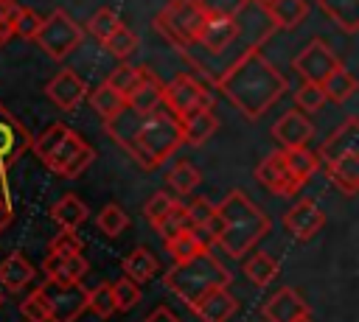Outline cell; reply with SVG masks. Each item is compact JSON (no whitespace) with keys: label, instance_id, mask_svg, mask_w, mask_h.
Wrapping results in <instances>:
<instances>
[{"label":"cell","instance_id":"6da1fadb","mask_svg":"<svg viewBox=\"0 0 359 322\" xmlns=\"http://www.w3.org/2000/svg\"><path fill=\"white\" fill-rule=\"evenodd\" d=\"M216 87L244 118L255 120L286 92V78L258 48H247L216 78Z\"/></svg>","mask_w":359,"mask_h":322},{"label":"cell","instance_id":"7a4b0ae2","mask_svg":"<svg viewBox=\"0 0 359 322\" xmlns=\"http://www.w3.org/2000/svg\"><path fill=\"white\" fill-rule=\"evenodd\" d=\"M269 230V216L238 188L216 204V244L230 258H244Z\"/></svg>","mask_w":359,"mask_h":322},{"label":"cell","instance_id":"3957f363","mask_svg":"<svg viewBox=\"0 0 359 322\" xmlns=\"http://www.w3.org/2000/svg\"><path fill=\"white\" fill-rule=\"evenodd\" d=\"M31 151L36 154V160L53 171L62 179H79L95 160L93 146H87L67 123L56 120L50 123L39 137L31 140Z\"/></svg>","mask_w":359,"mask_h":322},{"label":"cell","instance_id":"277c9868","mask_svg":"<svg viewBox=\"0 0 359 322\" xmlns=\"http://www.w3.org/2000/svg\"><path fill=\"white\" fill-rule=\"evenodd\" d=\"M163 283L174 297H180L188 308H194L208 291L227 288L230 286V272L210 252H196L185 260H174V266L165 272Z\"/></svg>","mask_w":359,"mask_h":322},{"label":"cell","instance_id":"5b68a950","mask_svg":"<svg viewBox=\"0 0 359 322\" xmlns=\"http://www.w3.org/2000/svg\"><path fill=\"white\" fill-rule=\"evenodd\" d=\"M182 146V132H180V120L174 115H168L163 106L146 118H140L132 140L126 143L129 157L143 168V171H154L160 168L177 148Z\"/></svg>","mask_w":359,"mask_h":322},{"label":"cell","instance_id":"8992f818","mask_svg":"<svg viewBox=\"0 0 359 322\" xmlns=\"http://www.w3.org/2000/svg\"><path fill=\"white\" fill-rule=\"evenodd\" d=\"M202 22H205V11L196 3H191V0H171V3H165L157 11V17H154L151 25L177 50L188 53L196 45V36H199Z\"/></svg>","mask_w":359,"mask_h":322},{"label":"cell","instance_id":"52a82bcc","mask_svg":"<svg viewBox=\"0 0 359 322\" xmlns=\"http://www.w3.org/2000/svg\"><path fill=\"white\" fill-rule=\"evenodd\" d=\"M81 39H84L81 25L65 8H53L50 14L42 17V22H39V28H36L31 42H36L39 50L45 56H50L53 62H62L79 48Z\"/></svg>","mask_w":359,"mask_h":322},{"label":"cell","instance_id":"ba28073f","mask_svg":"<svg viewBox=\"0 0 359 322\" xmlns=\"http://www.w3.org/2000/svg\"><path fill=\"white\" fill-rule=\"evenodd\" d=\"M163 109L177 120H185L196 112L213 109V95L202 81L188 73H180L168 84H163Z\"/></svg>","mask_w":359,"mask_h":322},{"label":"cell","instance_id":"9c48e42d","mask_svg":"<svg viewBox=\"0 0 359 322\" xmlns=\"http://www.w3.org/2000/svg\"><path fill=\"white\" fill-rule=\"evenodd\" d=\"M48 308V322H76L87 311V288L81 283H53L45 280L36 286Z\"/></svg>","mask_w":359,"mask_h":322},{"label":"cell","instance_id":"30bf717a","mask_svg":"<svg viewBox=\"0 0 359 322\" xmlns=\"http://www.w3.org/2000/svg\"><path fill=\"white\" fill-rule=\"evenodd\" d=\"M292 67H294V73H297L303 81L323 84L337 67H342V62H339V56L328 48V42L311 39V42L292 59Z\"/></svg>","mask_w":359,"mask_h":322},{"label":"cell","instance_id":"8fae6325","mask_svg":"<svg viewBox=\"0 0 359 322\" xmlns=\"http://www.w3.org/2000/svg\"><path fill=\"white\" fill-rule=\"evenodd\" d=\"M31 132L6 106H0V179H6L17 160L31 148Z\"/></svg>","mask_w":359,"mask_h":322},{"label":"cell","instance_id":"7c38bea8","mask_svg":"<svg viewBox=\"0 0 359 322\" xmlns=\"http://www.w3.org/2000/svg\"><path fill=\"white\" fill-rule=\"evenodd\" d=\"M255 179H258L269 193H275V196H292V193H297V190L303 188V185L294 179V174L289 171V165H286V160H283L280 151H272V154H266V157L258 162Z\"/></svg>","mask_w":359,"mask_h":322},{"label":"cell","instance_id":"4fadbf2b","mask_svg":"<svg viewBox=\"0 0 359 322\" xmlns=\"http://www.w3.org/2000/svg\"><path fill=\"white\" fill-rule=\"evenodd\" d=\"M45 95L50 98V104L62 112H70L81 104V98L87 95V84L84 78L70 70V67H62L56 76H50V81L45 84Z\"/></svg>","mask_w":359,"mask_h":322},{"label":"cell","instance_id":"5bb4252c","mask_svg":"<svg viewBox=\"0 0 359 322\" xmlns=\"http://www.w3.org/2000/svg\"><path fill=\"white\" fill-rule=\"evenodd\" d=\"M325 224V213L311 202V199H300L294 202L286 213H283V227L289 230L292 238L297 241H309L314 238Z\"/></svg>","mask_w":359,"mask_h":322},{"label":"cell","instance_id":"9a60e30c","mask_svg":"<svg viewBox=\"0 0 359 322\" xmlns=\"http://www.w3.org/2000/svg\"><path fill=\"white\" fill-rule=\"evenodd\" d=\"M311 134H314L311 118L303 115L300 109L283 112V115L275 120V126H272V137H275L283 148H300V146H306V143L311 140Z\"/></svg>","mask_w":359,"mask_h":322},{"label":"cell","instance_id":"2e32d148","mask_svg":"<svg viewBox=\"0 0 359 322\" xmlns=\"http://www.w3.org/2000/svg\"><path fill=\"white\" fill-rule=\"evenodd\" d=\"M126 106L140 118H146V115H151V112H157L163 106V84L149 67H143L137 84L126 95Z\"/></svg>","mask_w":359,"mask_h":322},{"label":"cell","instance_id":"e0dca14e","mask_svg":"<svg viewBox=\"0 0 359 322\" xmlns=\"http://www.w3.org/2000/svg\"><path fill=\"white\" fill-rule=\"evenodd\" d=\"M261 314H264L266 322H294V319H300V316L309 314V305H306V300H303L294 288L283 286V288H278V291L264 302Z\"/></svg>","mask_w":359,"mask_h":322},{"label":"cell","instance_id":"ac0fdd59","mask_svg":"<svg viewBox=\"0 0 359 322\" xmlns=\"http://www.w3.org/2000/svg\"><path fill=\"white\" fill-rule=\"evenodd\" d=\"M236 39H238V20H230V17H208L205 14V22H202L199 36H196V45H202L210 53H222Z\"/></svg>","mask_w":359,"mask_h":322},{"label":"cell","instance_id":"d6986e66","mask_svg":"<svg viewBox=\"0 0 359 322\" xmlns=\"http://www.w3.org/2000/svg\"><path fill=\"white\" fill-rule=\"evenodd\" d=\"M345 154H359V120L356 118H348L342 126H337L320 146L317 157L325 160V162H334Z\"/></svg>","mask_w":359,"mask_h":322},{"label":"cell","instance_id":"ffe728a7","mask_svg":"<svg viewBox=\"0 0 359 322\" xmlns=\"http://www.w3.org/2000/svg\"><path fill=\"white\" fill-rule=\"evenodd\" d=\"M87 274V260L81 252H48L45 277L53 283H81Z\"/></svg>","mask_w":359,"mask_h":322},{"label":"cell","instance_id":"44dd1931","mask_svg":"<svg viewBox=\"0 0 359 322\" xmlns=\"http://www.w3.org/2000/svg\"><path fill=\"white\" fill-rule=\"evenodd\" d=\"M202 322H230L238 311V300L227 288H213L208 291L194 308H191Z\"/></svg>","mask_w":359,"mask_h":322},{"label":"cell","instance_id":"7402d4cb","mask_svg":"<svg viewBox=\"0 0 359 322\" xmlns=\"http://www.w3.org/2000/svg\"><path fill=\"white\" fill-rule=\"evenodd\" d=\"M34 274H36V269L31 266V260L22 252H8L0 260V286L8 294H20L22 288H28L34 283Z\"/></svg>","mask_w":359,"mask_h":322},{"label":"cell","instance_id":"603a6c76","mask_svg":"<svg viewBox=\"0 0 359 322\" xmlns=\"http://www.w3.org/2000/svg\"><path fill=\"white\" fill-rule=\"evenodd\" d=\"M264 11L275 28L292 31L309 17V3L306 0H266Z\"/></svg>","mask_w":359,"mask_h":322},{"label":"cell","instance_id":"cb8c5ba5","mask_svg":"<svg viewBox=\"0 0 359 322\" xmlns=\"http://www.w3.org/2000/svg\"><path fill=\"white\" fill-rule=\"evenodd\" d=\"M90 213H87V204L76 196V193H65L59 202H53V207H50V218L65 230V232H76L81 224H84V218H87Z\"/></svg>","mask_w":359,"mask_h":322},{"label":"cell","instance_id":"d4e9b609","mask_svg":"<svg viewBox=\"0 0 359 322\" xmlns=\"http://www.w3.org/2000/svg\"><path fill=\"white\" fill-rule=\"evenodd\" d=\"M328 179L345 196H353L359 190V154H345V157L328 162Z\"/></svg>","mask_w":359,"mask_h":322},{"label":"cell","instance_id":"484cf974","mask_svg":"<svg viewBox=\"0 0 359 322\" xmlns=\"http://www.w3.org/2000/svg\"><path fill=\"white\" fill-rule=\"evenodd\" d=\"M317 6L345 34H356L359 31V0H317Z\"/></svg>","mask_w":359,"mask_h":322},{"label":"cell","instance_id":"4316f807","mask_svg":"<svg viewBox=\"0 0 359 322\" xmlns=\"http://www.w3.org/2000/svg\"><path fill=\"white\" fill-rule=\"evenodd\" d=\"M216 126H219V120H216L213 109H208V112H196V115H191V118L180 120L182 143H188V146H202L205 140H210V137H213Z\"/></svg>","mask_w":359,"mask_h":322},{"label":"cell","instance_id":"83f0119b","mask_svg":"<svg viewBox=\"0 0 359 322\" xmlns=\"http://www.w3.org/2000/svg\"><path fill=\"white\" fill-rule=\"evenodd\" d=\"M121 269H123V277H129L132 283L140 286V283H146V280L154 277V272H157V258L151 255V249H146V246H135V249L123 258Z\"/></svg>","mask_w":359,"mask_h":322},{"label":"cell","instance_id":"f1b7e54d","mask_svg":"<svg viewBox=\"0 0 359 322\" xmlns=\"http://www.w3.org/2000/svg\"><path fill=\"white\" fill-rule=\"evenodd\" d=\"M247 260H244V274H247V280L252 283V286H258V288H264V286H269L275 277H278V272H280V266H278V260L269 255V252H252V255H244Z\"/></svg>","mask_w":359,"mask_h":322},{"label":"cell","instance_id":"f546056e","mask_svg":"<svg viewBox=\"0 0 359 322\" xmlns=\"http://www.w3.org/2000/svg\"><path fill=\"white\" fill-rule=\"evenodd\" d=\"M280 154H283L289 171L294 174V179L300 185H306L320 171V157L311 148H306V146H300V148H280Z\"/></svg>","mask_w":359,"mask_h":322},{"label":"cell","instance_id":"4dcf8cb0","mask_svg":"<svg viewBox=\"0 0 359 322\" xmlns=\"http://www.w3.org/2000/svg\"><path fill=\"white\" fill-rule=\"evenodd\" d=\"M320 90H323L325 101L342 104V101H348V98L356 92V76L342 64V67H337V70H334V73L320 84Z\"/></svg>","mask_w":359,"mask_h":322},{"label":"cell","instance_id":"1f68e13d","mask_svg":"<svg viewBox=\"0 0 359 322\" xmlns=\"http://www.w3.org/2000/svg\"><path fill=\"white\" fill-rule=\"evenodd\" d=\"M199 182H202V171H199L194 162H188V160H180V162L168 171V188H171L174 193H180V196L191 193Z\"/></svg>","mask_w":359,"mask_h":322},{"label":"cell","instance_id":"d6a6232c","mask_svg":"<svg viewBox=\"0 0 359 322\" xmlns=\"http://www.w3.org/2000/svg\"><path fill=\"white\" fill-rule=\"evenodd\" d=\"M90 104H93V109L104 118V120H109V118H115L123 106H126V101H123V95H118L112 87H107V84H101V87H95L93 90V95H90Z\"/></svg>","mask_w":359,"mask_h":322},{"label":"cell","instance_id":"836d02e7","mask_svg":"<svg viewBox=\"0 0 359 322\" xmlns=\"http://www.w3.org/2000/svg\"><path fill=\"white\" fill-rule=\"evenodd\" d=\"M165 249H168V255H171L174 260H185V258H191V255H196V252H210V249L202 246V241L194 235L191 227H185V230H180L174 238H168V241H165Z\"/></svg>","mask_w":359,"mask_h":322},{"label":"cell","instance_id":"e575fe53","mask_svg":"<svg viewBox=\"0 0 359 322\" xmlns=\"http://www.w3.org/2000/svg\"><path fill=\"white\" fill-rule=\"evenodd\" d=\"M95 224H98V230L104 232V235H109V238H115V235H121L126 227H129V216H126V210L121 207V204H104L101 207V213L95 216Z\"/></svg>","mask_w":359,"mask_h":322},{"label":"cell","instance_id":"d590c367","mask_svg":"<svg viewBox=\"0 0 359 322\" xmlns=\"http://www.w3.org/2000/svg\"><path fill=\"white\" fill-rule=\"evenodd\" d=\"M121 25V17H118V11L115 8H109V6H101L93 17H90V22H87V31H90V36L93 39H98L101 45L109 39V34L115 31Z\"/></svg>","mask_w":359,"mask_h":322},{"label":"cell","instance_id":"8d00e7d4","mask_svg":"<svg viewBox=\"0 0 359 322\" xmlns=\"http://www.w3.org/2000/svg\"><path fill=\"white\" fill-rule=\"evenodd\" d=\"M104 48L115 56V59H126L129 53H135V48H137V34L129 28V25H118L112 34H109V39L104 42Z\"/></svg>","mask_w":359,"mask_h":322},{"label":"cell","instance_id":"74e56055","mask_svg":"<svg viewBox=\"0 0 359 322\" xmlns=\"http://www.w3.org/2000/svg\"><path fill=\"white\" fill-rule=\"evenodd\" d=\"M140 73H143V64H121L118 70H112L109 73V78L104 81L107 87H112L118 95H123V101H126V95L132 92V87L137 84V78H140Z\"/></svg>","mask_w":359,"mask_h":322},{"label":"cell","instance_id":"f35d334b","mask_svg":"<svg viewBox=\"0 0 359 322\" xmlns=\"http://www.w3.org/2000/svg\"><path fill=\"white\" fill-rule=\"evenodd\" d=\"M87 308L98 319H109L115 314V300H112V283H98L93 291H87Z\"/></svg>","mask_w":359,"mask_h":322},{"label":"cell","instance_id":"ab89813d","mask_svg":"<svg viewBox=\"0 0 359 322\" xmlns=\"http://www.w3.org/2000/svg\"><path fill=\"white\" fill-rule=\"evenodd\" d=\"M39 22H42V17H39L34 8H28V6H17L14 14H11V34L20 36V39H34Z\"/></svg>","mask_w":359,"mask_h":322},{"label":"cell","instance_id":"60d3db41","mask_svg":"<svg viewBox=\"0 0 359 322\" xmlns=\"http://www.w3.org/2000/svg\"><path fill=\"white\" fill-rule=\"evenodd\" d=\"M294 109H300L303 115H314V112H320L323 109V104H325V95H323V90H320V84H311V81H303L300 87H297V92H294Z\"/></svg>","mask_w":359,"mask_h":322},{"label":"cell","instance_id":"b9f144b4","mask_svg":"<svg viewBox=\"0 0 359 322\" xmlns=\"http://www.w3.org/2000/svg\"><path fill=\"white\" fill-rule=\"evenodd\" d=\"M112 300H115V311H132L140 302V286L132 283L129 277H118L112 283Z\"/></svg>","mask_w":359,"mask_h":322},{"label":"cell","instance_id":"7bdbcfd3","mask_svg":"<svg viewBox=\"0 0 359 322\" xmlns=\"http://www.w3.org/2000/svg\"><path fill=\"white\" fill-rule=\"evenodd\" d=\"M191 3H196L208 17H230V20H238V14L252 0H191Z\"/></svg>","mask_w":359,"mask_h":322},{"label":"cell","instance_id":"ee69618b","mask_svg":"<svg viewBox=\"0 0 359 322\" xmlns=\"http://www.w3.org/2000/svg\"><path fill=\"white\" fill-rule=\"evenodd\" d=\"M185 227H188V213H185V204H182V202H174V207H171V210L163 216V221H160L154 230H157V232H160V235L168 241V238H174V235H177L180 230H185Z\"/></svg>","mask_w":359,"mask_h":322},{"label":"cell","instance_id":"f6af8a7d","mask_svg":"<svg viewBox=\"0 0 359 322\" xmlns=\"http://www.w3.org/2000/svg\"><path fill=\"white\" fill-rule=\"evenodd\" d=\"M174 196L171 193H165V190H157V193H151V199L143 204V216H146V221L151 224V227H157L160 221H163V216L174 207Z\"/></svg>","mask_w":359,"mask_h":322},{"label":"cell","instance_id":"bcb514c9","mask_svg":"<svg viewBox=\"0 0 359 322\" xmlns=\"http://www.w3.org/2000/svg\"><path fill=\"white\" fill-rule=\"evenodd\" d=\"M185 213H188V227H208L216 218V204L210 199L199 196L191 204H185Z\"/></svg>","mask_w":359,"mask_h":322},{"label":"cell","instance_id":"7dc6e473","mask_svg":"<svg viewBox=\"0 0 359 322\" xmlns=\"http://www.w3.org/2000/svg\"><path fill=\"white\" fill-rule=\"evenodd\" d=\"M20 314L25 322H48V308L42 302V294L34 288L22 302H20Z\"/></svg>","mask_w":359,"mask_h":322},{"label":"cell","instance_id":"c3c4849f","mask_svg":"<svg viewBox=\"0 0 359 322\" xmlns=\"http://www.w3.org/2000/svg\"><path fill=\"white\" fill-rule=\"evenodd\" d=\"M84 249V244H81V238L76 235V232H59L53 241H50V246H48V252H81Z\"/></svg>","mask_w":359,"mask_h":322},{"label":"cell","instance_id":"681fc988","mask_svg":"<svg viewBox=\"0 0 359 322\" xmlns=\"http://www.w3.org/2000/svg\"><path fill=\"white\" fill-rule=\"evenodd\" d=\"M17 6H20L17 0H0V45L14 39V34H11V14H14Z\"/></svg>","mask_w":359,"mask_h":322},{"label":"cell","instance_id":"f907efd6","mask_svg":"<svg viewBox=\"0 0 359 322\" xmlns=\"http://www.w3.org/2000/svg\"><path fill=\"white\" fill-rule=\"evenodd\" d=\"M143 322H180V316H174L165 305H157V308H154Z\"/></svg>","mask_w":359,"mask_h":322},{"label":"cell","instance_id":"816d5d0a","mask_svg":"<svg viewBox=\"0 0 359 322\" xmlns=\"http://www.w3.org/2000/svg\"><path fill=\"white\" fill-rule=\"evenodd\" d=\"M294 322H314V319H311V316L306 314V316H300V319H294Z\"/></svg>","mask_w":359,"mask_h":322},{"label":"cell","instance_id":"f5cc1de1","mask_svg":"<svg viewBox=\"0 0 359 322\" xmlns=\"http://www.w3.org/2000/svg\"><path fill=\"white\" fill-rule=\"evenodd\" d=\"M0 305H3V291H0Z\"/></svg>","mask_w":359,"mask_h":322},{"label":"cell","instance_id":"db71d44e","mask_svg":"<svg viewBox=\"0 0 359 322\" xmlns=\"http://www.w3.org/2000/svg\"><path fill=\"white\" fill-rule=\"evenodd\" d=\"M255 3H261V6H264V3H266V0H255Z\"/></svg>","mask_w":359,"mask_h":322}]
</instances>
